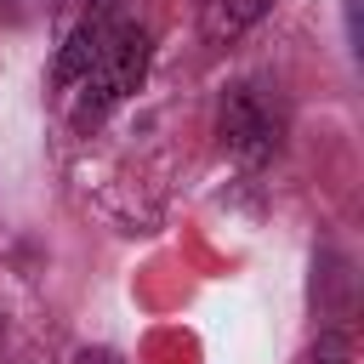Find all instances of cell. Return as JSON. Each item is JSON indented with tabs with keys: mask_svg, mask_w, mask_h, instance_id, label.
<instances>
[{
	"mask_svg": "<svg viewBox=\"0 0 364 364\" xmlns=\"http://www.w3.org/2000/svg\"><path fill=\"white\" fill-rule=\"evenodd\" d=\"M216 131H222L228 154H239L245 165H262V159H273L284 148V102L262 80H239V85L222 91Z\"/></svg>",
	"mask_w": 364,
	"mask_h": 364,
	"instance_id": "cell-1",
	"label": "cell"
},
{
	"mask_svg": "<svg viewBox=\"0 0 364 364\" xmlns=\"http://www.w3.org/2000/svg\"><path fill=\"white\" fill-rule=\"evenodd\" d=\"M148 74V34L136 23H114L102 51L91 57V68L80 74V119H97L108 114L119 97H131Z\"/></svg>",
	"mask_w": 364,
	"mask_h": 364,
	"instance_id": "cell-2",
	"label": "cell"
},
{
	"mask_svg": "<svg viewBox=\"0 0 364 364\" xmlns=\"http://www.w3.org/2000/svg\"><path fill=\"white\" fill-rule=\"evenodd\" d=\"M267 6H273V0H199V28H205L210 46H228V40H239L250 23H262Z\"/></svg>",
	"mask_w": 364,
	"mask_h": 364,
	"instance_id": "cell-4",
	"label": "cell"
},
{
	"mask_svg": "<svg viewBox=\"0 0 364 364\" xmlns=\"http://www.w3.org/2000/svg\"><path fill=\"white\" fill-rule=\"evenodd\" d=\"M74 364H119V358H114V353H80Z\"/></svg>",
	"mask_w": 364,
	"mask_h": 364,
	"instance_id": "cell-6",
	"label": "cell"
},
{
	"mask_svg": "<svg viewBox=\"0 0 364 364\" xmlns=\"http://www.w3.org/2000/svg\"><path fill=\"white\" fill-rule=\"evenodd\" d=\"M301 364H347V341H341V336H324Z\"/></svg>",
	"mask_w": 364,
	"mask_h": 364,
	"instance_id": "cell-5",
	"label": "cell"
},
{
	"mask_svg": "<svg viewBox=\"0 0 364 364\" xmlns=\"http://www.w3.org/2000/svg\"><path fill=\"white\" fill-rule=\"evenodd\" d=\"M114 23H119V17H114V0H97L91 17H80V28L63 40V57H57V80H63V85H74V80L91 68V57L102 51V40H108Z\"/></svg>",
	"mask_w": 364,
	"mask_h": 364,
	"instance_id": "cell-3",
	"label": "cell"
}]
</instances>
